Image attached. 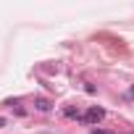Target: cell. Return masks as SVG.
<instances>
[{
    "instance_id": "obj_4",
    "label": "cell",
    "mask_w": 134,
    "mask_h": 134,
    "mask_svg": "<svg viewBox=\"0 0 134 134\" xmlns=\"http://www.w3.org/2000/svg\"><path fill=\"white\" fill-rule=\"evenodd\" d=\"M0 126H5V118H0Z\"/></svg>"
},
{
    "instance_id": "obj_2",
    "label": "cell",
    "mask_w": 134,
    "mask_h": 134,
    "mask_svg": "<svg viewBox=\"0 0 134 134\" xmlns=\"http://www.w3.org/2000/svg\"><path fill=\"white\" fill-rule=\"evenodd\" d=\"M63 116H66V118H74V121H84V116L79 113V108H66Z\"/></svg>"
},
{
    "instance_id": "obj_1",
    "label": "cell",
    "mask_w": 134,
    "mask_h": 134,
    "mask_svg": "<svg viewBox=\"0 0 134 134\" xmlns=\"http://www.w3.org/2000/svg\"><path fill=\"white\" fill-rule=\"evenodd\" d=\"M103 118H105V110H103V108H90L87 116H84V124H97V121H103Z\"/></svg>"
},
{
    "instance_id": "obj_5",
    "label": "cell",
    "mask_w": 134,
    "mask_h": 134,
    "mask_svg": "<svg viewBox=\"0 0 134 134\" xmlns=\"http://www.w3.org/2000/svg\"><path fill=\"white\" fill-rule=\"evenodd\" d=\"M92 134H105V131H92Z\"/></svg>"
},
{
    "instance_id": "obj_3",
    "label": "cell",
    "mask_w": 134,
    "mask_h": 134,
    "mask_svg": "<svg viewBox=\"0 0 134 134\" xmlns=\"http://www.w3.org/2000/svg\"><path fill=\"white\" fill-rule=\"evenodd\" d=\"M34 105H37V110H42V113H47V110H50V100H45V97H37V100H34Z\"/></svg>"
}]
</instances>
